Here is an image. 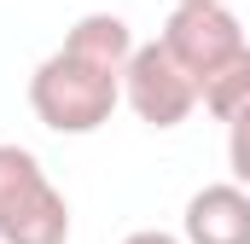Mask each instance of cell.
<instances>
[{"instance_id": "cell-4", "label": "cell", "mask_w": 250, "mask_h": 244, "mask_svg": "<svg viewBox=\"0 0 250 244\" xmlns=\"http://www.w3.org/2000/svg\"><path fill=\"white\" fill-rule=\"evenodd\" d=\"M123 99L146 128H181L198 111V81L169 59L163 41H146V47H134L123 70Z\"/></svg>"}, {"instance_id": "cell-1", "label": "cell", "mask_w": 250, "mask_h": 244, "mask_svg": "<svg viewBox=\"0 0 250 244\" xmlns=\"http://www.w3.org/2000/svg\"><path fill=\"white\" fill-rule=\"evenodd\" d=\"M117 105H123V76L76 59L64 47L47 53L29 76V111L53 134H99Z\"/></svg>"}, {"instance_id": "cell-9", "label": "cell", "mask_w": 250, "mask_h": 244, "mask_svg": "<svg viewBox=\"0 0 250 244\" xmlns=\"http://www.w3.org/2000/svg\"><path fill=\"white\" fill-rule=\"evenodd\" d=\"M123 244H187V239H175V233H157V227H140V233H128Z\"/></svg>"}, {"instance_id": "cell-8", "label": "cell", "mask_w": 250, "mask_h": 244, "mask_svg": "<svg viewBox=\"0 0 250 244\" xmlns=\"http://www.w3.org/2000/svg\"><path fill=\"white\" fill-rule=\"evenodd\" d=\"M227 163H233V181L250 192V111L227 122Z\"/></svg>"}, {"instance_id": "cell-6", "label": "cell", "mask_w": 250, "mask_h": 244, "mask_svg": "<svg viewBox=\"0 0 250 244\" xmlns=\"http://www.w3.org/2000/svg\"><path fill=\"white\" fill-rule=\"evenodd\" d=\"M134 47H140V41H134V29H128L117 12H87V18H76L70 35H64V53L99 64V70H111V76H123V70H128Z\"/></svg>"}, {"instance_id": "cell-2", "label": "cell", "mask_w": 250, "mask_h": 244, "mask_svg": "<svg viewBox=\"0 0 250 244\" xmlns=\"http://www.w3.org/2000/svg\"><path fill=\"white\" fill-rule=\"evenodd\" d=\"M70 203L29 145L0 140V244H64Z\"/></svg>"}, {"instance_id": "cell-3", "label": "cell", "mask_w": 250, "mask_h": 244, "mask_svg": "<svg viewBox=\"0 0 250 244\" xmlns=\"http://www.w3.org/2000/svg\"><path fill=\"white\" fill-rule=\"evenodd\" d=\"M169 47V59L187 70L192 81L215 76L227 59H239L250 41H245V23L233 18V6H209V0H181L157 35Z\"/></svg>"}, {"instance_id": "cell-7", "label": "cell", "mask_w": 250, "mask_h": 244, "mask_svg": "<svg viewBox=\"0 0 250 244\" xmlns=\"http://www.w3.org/2000/svg\"><path fill=\"white\" fill-rule=\"evenodd\" d=\"M198 105H204L209 117H221V122H233L239 111H250V47L239 59H227L215 76L198 81Z\"/></svg>"}, {"instance_id": "cell-10", "label": "cell", "mask_w": 250, "mask_h": 244, "mask_svg": "<svg viewBox=\"0 0 250 244\" xmlns=\"http://www.w3.org/2000/svg\"><path fill=\"white\" fill-rule=\"evenodd\" d=\"M175 6H181V0H175ZM209 6H227V0H209Z\"/></svg>"}, {"instance_id": "cell-5", "label": "cell", "mask_w": 250, "mask_h": 244, "mask_svg": "<svg viewBox=\"0 0 250 244\" xmlns=\"http://www.w3.org/2000/svg\"><path fill=\"white\" fill-rule=\"evenodd\" d=\"M181 239L187 244H250V192L239 181L198 186L181 215Z\"/></svg>"}]
</instances>
